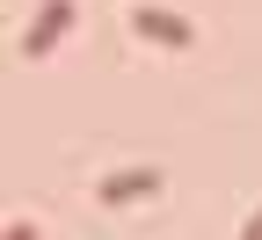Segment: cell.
Segmentation results:
<instances>
[{"mask_svg": "<svg viewBox=\"0 0 262 240\" xmlns=\"http://www.w3.org/2000/svg\"><path fill=\"white\" fill-rule=\"evenodd\" d=\"M241 240H262V211H255V219H248V233H241Z\"/></svg>", "mask_w": 262, "mask_h": 240, "instance_id": "obj_4", "label": "cell"}, {"mask_svg": "<svg viewBox=\"0 0 262 240\" xmlns=\"http://www.w3.org/2000/svg\"><path fill=\"white\" fill-rule=\"evenodd\" d=\"M15 240H37V226H15Z\"/></svg>", "mask_w": 262, "mask_h": 240, "instance_id": "obj_5", "label": "cell"}, {"mask_svg": "<svg viewBox=\"0 0 262 240\" xmlns=\"http://www.w3.org/2000/svg\"><path fill=\"white\" fill-rule=\"evenodd\" d=\"M131 22H139V37H153V44H189V22L182 15H160V8H131Z\"/></svg>", "mask_w": 262, "mask_h": 240, "instance_id": "obj_2", "label": "cell"}, {"mask_svg": "<svg viewBox=\"0 0 262 240\" xmlns=\"http://www.w3.org/2000/svg\"><path fill=\"white\" fill-rule=\"evenodd\" d=\"M66 29H73V0H44V15H37V29L22 37V51H29V58H44V44L66 37Z\"/></svg>", "mask_w": 262, "mask_h": 240, "instance_id": "obj_1", "label": "cell"}, {"mask_svg": "<svg viewBox=\"0 0 262 240\" xmlns=\"http://www.w3.org/2000/svg\"><path fill=\"white\" fill-rule=\"evenodd\" d=\"M160 189V175H153V167H124V175H110L102 182V197L110 204H131V197H153Z\"/></svg>", "mask_w": 262, "mask_h": 240, "instance_id": "obj_3", "label": "cell"}]
</instances>
